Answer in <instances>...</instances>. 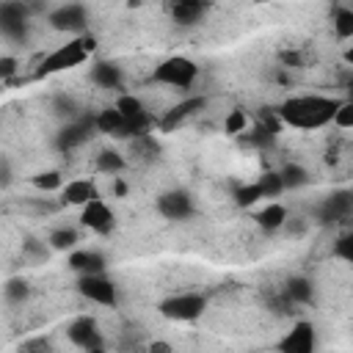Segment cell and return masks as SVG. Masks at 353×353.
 I'll use <instances>...</instances> for the list:
<instances>
[{"mask_svg":"<svg viewBox=\"0 0 353 353\" xmlns=\"http://www.w3.org/2000/svg\"><path fill=\"white\" fill-rule=\"evenodd\" d=\"M339 105H342L339 97L298 94V97H287L279 105V119L295 130H320V127L331 124Z\"/></svg>","mask_w":353,"mask_h":353,"instance_id":"obj_1","label":"cell"},{"mask_svg":"<svg viewBox=\"0 0 353 353\" xmlns=\"http://www.w3.org/2000/svg\"><path fill=\"white\" fill-rule=\"evenodd\" d=\"M94 47H97V39H94V36H88V33L74 36V39H69L66 44L55 47V50L41 61L39 74H55V72L80 66L83 61H88V55L94 52Z\"/></svg>","mask_w":353,"mask_h":353,"instance_id":"obj_2","label":"cell"},{"mask_svg":"<svg viewBox=\"0 0 353 353\" xmlns=\"http://www.w3.org/2000/svg\"><path fill=\"white\" fill-rule=\"evenodd\" d=\"M199 77V66L185 58V55H171L165 61H160L152 72V80L160 83V85H168V88H190Z\"/></svg>","mask_w":353,"mask_h":353,"instance_id":"obj_3","label":"cell"},{"mask_svg":"<svg viewBox=\"0 0 353 353\" xmlns=\"http://www.w3.org/2000/svg\"><path fill=\"white\" fill-rule=\"evenodd\" d=\"M160 314L174 320V323H193L204 314L207 309V295L204 292H176L160 301Z\"/></svg>","mask_w":353,"mask_h":353,"instance_id":"obj_4","label":"cell"},{"mask_svg":"<svg viewBox=\"0 0 353 353\" xmlns=\"http://www.w3.org/2000/svg\"><path fill=\"white\" fill-rule=\"evenodd\" d=\"M77 292L97 303V306H108V309H116L119 306V287L113 279H108L105 273H94V276H77Z\"/></svg>","mask_w":353,"mask_h":353,"instance_id":"obj_5","label":"cell"},{"mask_svg":"<svg viewBox=\"0 0 353 353\" xmlns=\"http://www.w3.org/2000/svg\"><path fill=\"white\" fill-rule=\"evenodd\" d=\"M47 22H50L55 30L83 36V33H85V25H88V8L80 6V3H66V6L52 8L50 17H47Z\"/></svg>","mask_w":353,"mask_h":353,"instance_id":"obj_6","label":"cell"},{"mask_svg":"<svg viewBox=\"0 0 353 353\" xmlns=\"http://www.w3.org/2000/svg\"><path fill=\"white\" fill-rule=\"evenodd\" d=\"M193 210H196L193 196L182 188H174V190H165L157 196V212L165 221H188L193 215Z\"/></svg>","mask_w":353,"mask_h":353,"instance_id":"obj_7","label":"cell"},{"mask_svg":"<svg viewBox=\"0 0 353 353\" xmlns=\"http://www.w3.org/2000/svg\"><path fill=\"white\" fill-rule=\"evenodd\" d=\"M317 350V331L309 320H298L279 342V353H314Z\"/></svg>","mask_w":353,"mask_h":353,"instance_id":"obj_8","label":"cell"},{"mask_svg":"<svg viewBox=\"0 0 353 353\" xmlns=\"http://www.w3.org/2000/svg\"><path fill=\"white\" fill-rule=\"evenodd\" d=\"M80 223L94 234H110L116 226V212L102 199H94L85 207H80Z\"/></svg>","mask_w":353,"mask_h":353,"instance_id":"obj_9","label":"cell"},{"mask_svg":"<svg viewBox=\"0 0 353 353\" xmlns=\"http://www.w3.org/2000/svg\"><path fill=\"white\" fill-rule=\"evenodd\" d=\"M66 336L72 339V345H77V347H83V350H88V353L102 347V331H99L97 320L88 317V314L74 317V320L69 323V328H66Z\"/></svg>","mask_w":353,"mask_h":353,"instance_id":"obj_10","label":"cell"},{"mask_svg":"<svg viewBox=\"0 0 353 353\" xmlns=\"http://www.w3.org/2000/svg\"><path fill=\"white\" fill-rule=\"evenodd\" d=\"M30 8L22 3H0V33L6 39H25Z\"/></svg>","mask_w":353,"mask_h":353,"instance_id":"obj_11","label":"cell"},{"mask_svg":"<svg viewBox=\"0 0 353 353\" xmlns=\"http://www.w3.org/2000/svg\"><path fill=\"white\" fill-rule=\"evenodd\" d=\"M91 130H94V119H74L66 127H61V132L55 135V146L69 152V149L85 143L91 138Z\"/></svg>","mask_w":353,"mask_h":353,"instance_id":"obj_12","label":"cell"},{"mask_svg":"<svg viewBox=\"0 0 353 353\" xmlns=\"http://www.w3.org/2000/svg\"><path fill=\"white\" fill-rule=\"evenodd\" d=\"M69 268L77 276H94V273H105L108 259H105V254H99L94 248H77L69 254Z\"/></svg>","mask_w":353,"mask_h":353,"instance_id":"obj_13","label":"cell"},{"mask_svg":"<svg viewBox=\"0 0 353 353\" xmlns=\"http://www.w3.org/2000/svg\"><path fill=\"white\" fill-rule=\"evenodd\" d=\"M61 199L63 204H72V207H85L88 201L99 199V190L91 179H72V182H63L61 188Z\"/></svg>","mask_w":353,"mask_h":353,"instance_id":"obj_14","label":"cell"},{"mask_svg":"<svg viewBox=\"0 0 353 353\" xmlns=\"http://www.w3.org/2000/svg\"><path fill=\"white\" fill-rule=\"evenodd\" d=\"M88 77H91V83L99 85V88H119L121 80H124L121 66H116V63H110V61H97V63L91 66Z\"/></svg>","mask_w":353,"mask_h":353,"instance_id":"obj_15","label":"cell"},{"mask_svg":"<svg viewBox=\"0 0 353 353\" xmlns=\"http://www.w3.org/2000/svg\"><path fill=\"white\" fill-rule=\"evenodd\" d=\"M207 3H199V0H179V3H174L171 6V19L176 22V25H196L204 14H207Z\"/></svg>","mask_w":353,"mask_h":353,"instance_id":"obj_16","label":"cell"},{"mask_svg":"<svg viewBox=\"0 0 353 353\" xmlns=\"http://www.w3.org/2000/svg\"><path fill=\"white\" fill-rule=\"evenodd\" d=\"M287 207L281 204V201H268L256 215H254V221L265 229V232H276V229H281V226H287Z\"/></svg>","mask_w":353,"mask_h":353,"instance_id":"obj_17","label":"cell"},{"mask_svg":"<svg viewBox=\"0 0 353 353\" xmlns=\"http://www.w3.org/2000/svg\"><path fill=\"white\" fill-rule=\"evenodd\" d=\"M284 295L292 303H312L314 301V284L306 276H292L287 281V287H284Z\"/></svg>","mask_w":353,"mask_h":353,"instance_id":"obj_18","label":"cell"},{"mask_svg":"<svg viewBox=\"0 0 353 353\" xmlns=\"http://www.w3.org/2000/svg\"><path fill=\"white\" fill-rule=\"evenodd\" d=\"M124 168H127V160L121 157V152H116V149H102V152L97 154V171L116 176V174L124 171Z\"/></svg>","mask_w":353,"mask_h":353,"instance_id":"obj_19","label":"cell"},{"mask_svg":"<svg viewBox=\"0 0 353 353\" xmlns=\"http://www.w3.org/2000/svg\"><path fill=\"white\" fill-rule=\"evenodd\" d=\"M331 28H334L336 39H342V41L353 39V8H347V6H339V8L334 11Z\"/></svg>","mask_w":353,"mask_h":353,"instance_id":"obj_20","label":"cell"},{"mask_svg":"<svg viewBox=\"0 0 353 353\" xmlns=\"http://www.w3.org/2000/svg\"><path fill=\"white\" fill-rule=\"evenodd\" d=\"M279 176H281V182H284V190H290V188H303V185L309 182V171H306L303 165H298V163H287V165L279 171Z\"/></svg>","mask_w":353,"mask_h":353,"instance_id":"obj_21","label":"cell"},{"mask_svg":"<svg viewBox=\"0 0 353 353\" xmlns=\"http://www.w3.org/2000/svg\"><path fill=\"white\" fill-rule=\"evenodd\" d=\"M47 243H50L55 251H69V248L77 245V232H74L72 226H58V229L50 232Z\"/></svg>","mask_w":353,"mask_h":353,"instance_id":"obj_22","label":"cell"},{"mask_svg":"<svg viewBox=\"0 0 353 353\" xmlns=\"http://www.w3.org/2000/svg\"><path fill=\"white\" fill-rule=\"evenodd\" d=\"M113 108H116L124 119H138V116H143V113H146L143 102H141L135 94H121V97L113 102Z\"/></svg>","mask_w":353,"mask_h":353,"instance_id":"obj_23","label":"cell"},{"mask_svg":"<svg viewBox=\"0 0 353 353\" xmlns=\"http://www.w3.org/2000/svg\"><path fill=\"white\" fill-rule=\"evenodd\" d=\"M201 108V99H188V102H182V105H176V108H171L168 113H165V119H163V130H171L174 124H179L185 116H190L193 110H199Z\"/></svg>","mask_w":353,"mask_h":353,"instance_id":"obj_24","label":"cell"},{"mask_svg":"<svg viewBox=\"0 0 353 353\" xmlns=\"http://www.w3.org/2000/svg\"><path fill=\"white\" fill-rule=\"evenodd\" d=\"M256 185H259V190H262V199H276V196L284 193V182H281L279 171H268V174H262V176L256 179Z\"/></svg>","mask_w":353,"mask_h":353,"instance_id":"obj_25","label":"cell"},{"mask_svg":"<svg viewBox=\"0 0 353 353\" xmlns=\"http://www.w3.org/2000/svg\"><path fill=\"white\" fill-rule=\"evenodd\" d=\"M3 295H6V301L8 303H22L28 295H30V290H28V281L25 279H8L6 284H3Z\"/></svg>","mask_w":353,"mask_h":353,"instance_id":"obj_26","label":"cell"},{"mask_svg":"<svg viewBox=\"0 0 353 353\" xmlns=\"http://www.w3.org/2000/svg\"><path fill=\"white\" fill-rule=\"evenodd\" d=\"M245 127H248V116H245L243 108H234V110L226 113V119H223V132L226 135H240V132H245Z\"/></svg>","mask_w":353,"mask_h":353,"instance_id":"obj_27","label":"cell"},{"mask_svg":"<svg viewBox=\"0 0 353 353\" xmlns=\"http://www.w3.org/2000/svg\"><path fill=\"white\" fill-rule=\"evenodd\" d=\"M256 201H262V190L256 182H248V185H240L234 190V204L237 207H254Z\"/></svg>","mask_w":353,"mask_h":353,"instance_id":"obj_28","label":"cell"},{"mask_svg":"<svg viewBox=\"0 0 353 353\" xmlns=\"http://www.w3.org/2000/svg\"><path fill=\"white\" fill-rule=\"evenodd\" d=\"M33 185L39 190H61L63 188V176H61V171H41V174L33 176Z\"/></svg>","mask_w":353,"mask_h":353,"instance_id":"obj_29","label":"cell"},{"mask_svg":"<svg viewBox=\"0 0 353 353\" xmlns=\"http://www.w3.org/2000/svg\"><path fill=\"white\" fill-rule=\"evenodd\" d=\"M331 124L339 127V130H350V127H353V102H350V99H342V105L336 108Z\"/></svg>","mask_w":353,"mask_h":353,"instance_id":"obj_30","label":"cell"},{"mask_svg":"<svg viewBox=\"0 0 353 353\" xmlns=\"http://www.w3.org/2000/svg\"><path fill=\"white\" fill-rule=\"evenodd\" d=\"M331 254H334L336 259H342V262H353V234H342V237H336Z\"/></svg>","mask_w":353,"mask_h":353,"instance_id":"obj_31","label":"cell"},{"mask_svg":"<svg viewBox=\"0 0 353 353\" xmlns=\"http://www.w3.org/2000/svg\"><path fill=\"white\" fill-rule=\"evenodd\" d=\"M19 69V61L14 55H0V80H11Z\"/></svg>","mask_w":353,"mask_h":353,"instance_id":"obj_32","label":"cell"},{"mask_svg":"<svg viewBox=\"0 0 353 353\" xmlns=\"http://www.w3.org/2000/svg\"><path fill=\"white\" fill-rule=\"evenodd\" d=\"M47 350H50V342H47L44 336L30 339V342H25V347H22V353H47Z\"/></svg>","mask_w":353,"mask_h":353,"instance_id":"obj_33","label":"cell"},{"mask_svg":"<svg viewBox=\"0 0 353 353\" xmlns=\"http://www.w3.org/2000/svg\"><path fill=\"white\" fill-rule=\"evenodd\" d=\"M146 350H149V353H174V347H171L168 339H152Z\"/></svg>","mask_w":353,"mask_h":353,"instance_id":"obj_34","label":"cell"},{"mask_svg":"<svg viewBox=\"0 0 353 353\" xmlns=\"http://www.w3.org/2000/svg\"><path fill=\"white\" fill-rule=\"evenodd\" d=\"M281 61H284L287 66H301V61H303V58H301L298 52H281Z\"/></svg>","mask_w":353,"mask_h":353,"instance_id":"obj_35","label":"cell"},{"mask_svg":"<svg viewBox=\"0 0 353 353\" xmlns=\"http://www.w3.org/2000/svg\"><path fill=\"white\" fill-rule=\"evenodd\" d=\"M91 353H108V350H105V347H99V350H91Z\"/></svg>","mask_w":353,"mask_h":353,"instance_id":"obj_36","label":"cell"}]
</instances>
